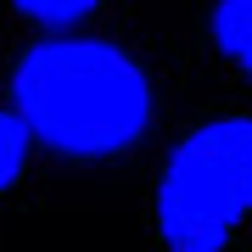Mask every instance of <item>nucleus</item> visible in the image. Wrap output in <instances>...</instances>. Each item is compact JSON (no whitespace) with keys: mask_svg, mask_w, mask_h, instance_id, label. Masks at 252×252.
<instances>
[{"mask_svg":"<svg viewBox=\"0 0 252 252\" xmlns=\"http://www.w3.org/2000/svg\"><path fill=\"white\" fill-rule=\"evenodd\" d=\"M11 101L34 140L62 157H112L152 124V79L107 39H39L11 73Z\"/></svg>","mask_w":252,"mask_h":252,"instance_id":"nucleus-1","label":"nucleus"},{"mask_svg":"<svg viewBox=\"0 0 252 252\" xmlns=\"http://www.w3.org/2000/svg\"><path fill=\"white\" fill-rule=\"evenodd\" d=\"M252 219V118H213L162 162L157 230L168 252H224Z\"/></svg>","mask_w":252,"mask_h":252,"instance_id":"nucleus-2","label":"nucleus"},{"mask_svg":"<svg viewBox=\"0 0 252 252\" xmlns=\"http://www.w3.org/2000/svg\"><path fill=\"white\" fill-rule=\"evenodd\" d=\"M213 45L252 79V0H219L213 6Z\"/></svg>","mask_w":252,"mask_h":252,"instance_id":"nucleus-3","label":"nucleus"},{"mask_svg":"<svg viewBox=\"0 0 252 252\" xmlns=\"http://www.w3.org/2000/svg\"><path fill=\"white\" fill-rule=\"evenodd\" d=\"M101 6V0H17V11L28 23H39V28H79L84 17H90V11Z\"/></svg>","mask_w":252,"mask_h":252,"instance_id":"nucleus-4","label":"nucleus"},{"mask_svg":"<svg viewBox=\"0 0 252 252\" xmlns=\"http://www.w3.org/2000/svg\"><path fill=\"white\" fill-rule=\"evenodd\" d=\"M28 129H23V118L17 112H0V190L6 185H17V174H23V157H28Z\"/></svg>","mask_w":252,"mask_h":252,"instance_id":"nucleus-5","label":"nucleus"}]
</instances>
